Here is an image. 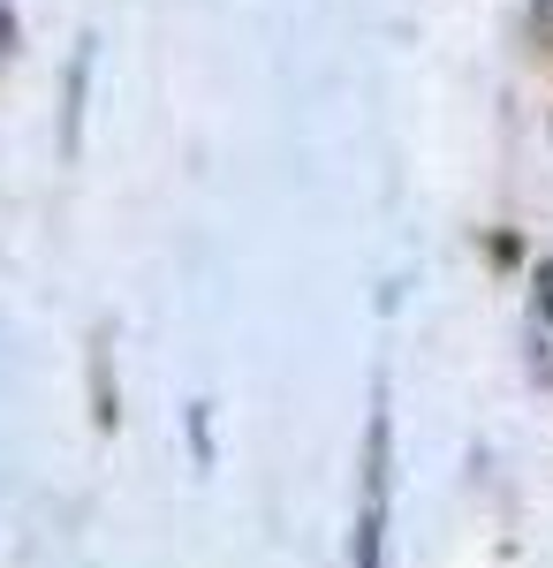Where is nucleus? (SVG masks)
I'll return each instance as SVG.
<instances>
[{
    "instance_id": "f03ea898",
    "label": "nucleus",
    "mask_w": 553,
    "mask_h": 568,
    "mask_svg": "<svg viewBox=\"0 0 553 568\" xmlns=\"http://www.w3.org/2000/svg\"><path fill=\"white\" fill-rule=\"evenodd\" d=\"M546 318H553V265H546Z\"/></svg>"
},
{
    "instance_id": "f257e3e1",
    "label": "nucleus",
    "mask_w": 553,
    "mask_h": 568,
    "mask_svg": "<svg viewBox=\"0 0 553 568\" xmlns=\"http://www.w3.org/2000/svg\"><path fill=\"white\" fill-rule=\"evenodd\" d=\"M386 493H394V433H386V409H372V433H364V516H356V554H349V568H380Z\"/></svg>"
}]
</instances>
